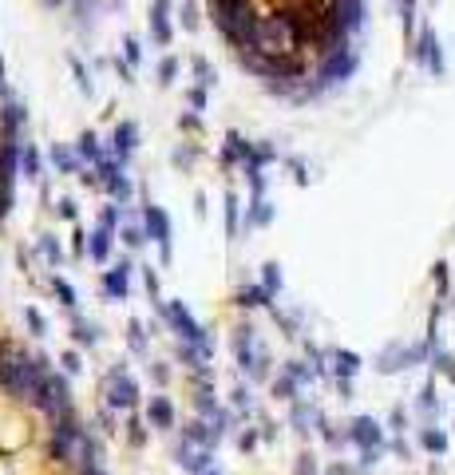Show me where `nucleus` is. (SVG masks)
Returning <instances> with one entry per match:
<instances>
[{
  "label": "nucleus",
  "mask_w": 455,
  "mask_h": 475,
  "mask_svg": "<svg viewBox=\"0 0 455 475\" xmlns=\"http://www.w3.org/2000/svg\"><path fill=\"white\" fill-rule=\"evenodd\" d=\"M107 400L115 404V408H131L135 404V388H131V380L127 377H119V372H111V380H107Z\"/></svg>",
  "instance_id": "1"
},
{
  "label": "nucleus",
  "mask_w": 455,
  "mask_h": 475,
  "mask_svg": "<svg viewBox=\"0 0 455 475\" xmlns=\"http://www.w3.org/2000/svg\"><path fill=\"white\" fill-rule=\"evenodd\" d=\"M352 440L361 443V447H368V456H372V447L380 443L377 424H372V420H357V424H352Z\"/></svg>",
  "instance_id": "2"
},
{
  "label": "nucleus",
  "mask_w": 455,
  "mask_h": 475,
  "mask_svg": "<svg viewBox=\"0 0 455 475\" xmlns=\"http://www.w3.org/2000/svg\"><path fill=\"white\" fill-rule=\"evenodd\" d=\"M151 416H155L158 427H171V404H167V400H155V404H151Z\"/></svg>",
  "instance_id": "3"
},
{
  "label": "nucleus",
  "mask_w": 455,
  "mask_h": 475,
  "mask_svg": "<svg viewBox=\"0 0 455 475\" xmlns=\"http://www.w3.org/2000/svg\"><path fill=\"white\" fill-rule=\"evenodd\" d=\"M424 447H427V452H443V447H447V440H443L440 432H424Z\"/></svg>",
  "instance_id": "4"
},
{
  "label": "nucleus",
  "mask_w": 455,
  "mask_h": 475,
  "mask_svg": "<svg viewBox=\"0 0 455 475\" xmlns=\"http://www.w3.org/2000/svg\"><path fill=\"white\" fill-rule=\"evenodd\" d=\"M107 289H111V293H115V289L123 293V289H127V273H123V269H119V273H111V277H107Z\"/></svg>",
  "instance_id": "5"
}]
</instances>
